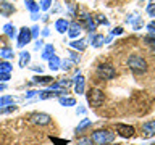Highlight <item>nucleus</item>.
Returning <instances> with one entry per match:
<instances>
[{"mask_svg": "<svg viewBox=\"0 0 155 145\" xmlns=\"http://www.w3.org/2000/svg\"><path fill=\"white\" fill-rule=\"evenodd\" d=\"M142 132H144L145 137H152V135H155V119L147 121V123L142 124Z\"/></svg>", "mask_w": 155, "mask_h": 145, "instance_id": "nucleus-8", "label": "nucleus"}, {"mask_svg": "<svg viewBox=\"0 0 155 145\" xmlns=\"http://www.w3.org/2000/svg\"><path fill=\"white\" fill-rule=\"evenodd\" d=\"M147 11L150 16H155V0H150V3L147 5Z\"/></svg>", "mask_w": 155, "mask_h": 145, "instance_id": "nucleus-27", "label": "nucleus"}, {"mask_svg": "<svg viewBox=\"0 0 155 145\" xmlns=\"http://www.w3.org/2000/svg\"><path fill=\"white\" fill-rule=\"evenodd\" d=\"M58 102L63 105V106H74L76 105V100L71 98V97H58Z\"/></svg>", "mask_w": 155, "mask_h": 145, "instance_id": "nucleus-12", "label": "nucleus"}, {"mask_svg": "<svg viewBox=\"0 0 155 145\" xmlns=\"http://www.w3.org/2000/svg\"><path fill=\"white\" fill-rule=\"evenodd\" d=\"M78 145H94V142L91 140V137H81L78 139Z\"/></svg>", "mask_w": 155, "mask_h": 145, "instance_id": "nucleus-22", "label": "nucleus"}, {"mask_svg": "<svg viewBox=\"0 0 155 145\" xmlns=\"http://www.w3.org/2000/svg\"><path fill=\"white\" fill-rule=\"evenodd\" d=\"M31 123H34V124H39V126H45V124H48L50 123V116H48L47 113H32L31 114Z\"/></svg>", "mask_w": 155, "mask_h": 145, "instance_id": "nucleus-6", "label": "nucleus"}, {"mask_svg": "<svg viewBox=\"0 0 155 145\" xmlns=\"http://www.w3.org/2000/svg\"><path fill=\"white\" fill-rule=\"evenodd\" d=\"M128 66L134 74H144L147 71V61L140 55H131L128 58Z\"/></svg>", "mask_w": 155, "mask_h": 145, "instance_id": "nucleus-2", "label": "nucleus"}, {"mask_svg": "<svg viewBox=\"0 0 155 145\" xmlns=\"http://www.w3.org/2000/svg\"><path fill=\"white\" fill-rule=\"evenodd\" d=\"M31 34H32V36H37V34H39V27H37V26H36V27H32Z\"/></svg>", "mask_w": 155, "mask_h": 145, "instance_id": "nucleus-34", "label": "nucleus"}, {"mask_svg": "<svg viewBox=\"0 0 155 145\" xmlns=\"http://www.w3.org/2000/svg\"><path fill=\"white\" fill-rule=\"evenodd\" d=\"M52 56H53V47H52V45H47L45 48H44V52H42V58L50 60Z\"/></svg>", "mask_w": 155, "mask_h": 145, "instance_id": "nucleus-14", "label": "nucleus"}, {"mask_svg": "<svg viewBox=\"0 0 155 145\" xmlns=\"http://www.w3.org/2000/svg\"><path fill=\"white\" fill-rule=\"evenodd\" d=\"M116 132H118V135H121V137L124 139H129L134 135V127L129 124H116Z\"/></svg>", "mask_w": 155, "mask_h": 145, "instance_id": "nucleus-5", "label": "nucleus"}, {"mask_svg": "<svg viewBox=\"0 0 155 145\" xmlns=\"http://www.w3.org/2000/svg\"><path fill=\"white\" fill-rule=\"evenodd\" d=\"M31 37H32V34L31 31H29L28 27H23L21 31H19V37H18V47H24L26 44L31 40Z\"/></svg>", "mask_w": 155, "mask_h": 145, "instance_id": "nucleus-7", "label": "nucleus"}, {"mask_svg": "<svg viewBox=\"0 0 155 145\" xmlns=\"http://www.w3.org/2000/svg\"><path fill=\"white\" fill-rule=\"evenodd\" d=\"M104 42H105L104 36H94V37H92V45H94V47H100Z\"/></svg>", "mask_w": 155, "mask_h": 145, "instance_id": "nucleus-18", "label": "nucleus"}, {"mask_svg": "<svg viewBox=\"0 0 155 145\" xmlns=\"http://www.w3.org/2000/svg\"><path fill=\"white\" fill-rule=\"evenodd\" d=\"M91 124V119H82L79 124H78V127H76V132H81L82 129L86 127V126H89Z\"/></svg>", "mask_w": 155, "mask_h": 145, "instance_id": "nucleus-24", "label": "nucleus"}, {"mask_svg": "<svg viewBox=\"0 0 155 145\" xmlns=\"http://www.w3.org/2000/svg\"><path fill=\"white\" fill-rule=\"evenodd\" d=\"M97 74H99V77H102V79H113L116 76V71L111 65H99Z\"/></svg>", "mask_w": 155, "mask_h": 145, "instance_id": "nucleus-4", "label": "nucleus"}, {"mask_svg": "<svg viewBox=\"0 0 155 145\" xmlns=\"http://www.w3.org/2000/svg\"><path fill=\"white\" fill-rule=\"evenodd\" d=\"M0 90H5V85L3 84H0Z\"/></svg>", "mask_w": 155, "mask_h": 145, "instance_id": "nucleus-36", "label": "nucleus"}, {"mask_svg": "<svg viewBox=\"0 0 155 145\" xmlns=\"http://www.w3.org/2000/svg\"><path fill=\"white\" fill-rule=\"evenodd\" d=\"M48 66H50V69H58V68H60V60H58L57 56H52L50 60H48Z\"/></svg>", "mask_w": 155, "mask_h": 145, "instance_id": "nucleus-16", "label": "nucleus"}, {"mask_svg": "<svg viewBox=\"0 0 155 145\" xmlns=\"http://www.w3.org/2000/svg\"><path fill=\"white\" fill-rule=\"evenodd\" d=\"M68 34H70V37H78L81 34V24L79 23H73L70 26V31H68Z\"/></svg>", "mask_w": 155, "mask_h": 145, "instance_id": "nucleus-10", "label": "nucleus"}, {"mask_svg": "<svg viewBox=\"0 0 155 145\" xmlns=\"http://www.w3.org/2000/svg\"><path fill=\"white\" fill-rule=\"evenodd\" d=\"M24 3H26V7L31 10L32 13H36V11H39V5H36L34 3V0H24Z\"/></svg>", "mask_w": 155, "mask_h": 145, "instance_id": "nucleus-17", "label": "nucleus"}, {"mask_svg": "<svg viewBox=\"0 0 155 145\" xmlns=\"http://www.w3.org/2000/svg\"><path fill=\"white\" fill-rule=\"evenodd\" d=\"M15 11V7L12 3H8V2H2L0 3V13L3 14V16H10Z\"/></svg>", "mask_w": 155, "mask_h": 145, "instance_id": "nucleus-9", "label": "nucleus"}, {"mask_svg": "<svg viewBox=\"0 0 155 145\" xmlns=\"http://www.w3.org/2000/svg\"><path fill=\"white\" fill-rule=\"evenodd\" d=\"M145 40H147L149 45L155 47V34H152V36H147V37H145Z\"/></svg>", "mask_w": 155, "mask_h": 145, "instance_id": "nucleus-28", "label": "nucleus"}, {"mask_svg": "<svg viewBox=\"0 0 155 145\" xmlns=\"http://www.w3.org/2000/svg\"><path fill=\"white\" fill-rule=\"evenodd\" d=\"M121 32H123V29H121V27H116L113 31V34H121Z\"/></svg>", "mask_w": 155, "mask_h": 145, "instance_id": "nucleus-35", "label": "nucleus"}, {"mask_svg": "<svg viewBox=\"0 0 155 145\" xmlns=\"http://www.w3.org/2000/svg\"><path fill=\"white\" fill-rule=\"evenodd\" d=\"M5 34L10 37L15 36V26H12V24H5Z\"/></svg>", "mask_w": 155, "mask_h": 145, "instance_id": "nucleus-26", "label": "nucleus"}, {"mask_svg": "<svg viewBox=\"0 0 155 145\" xmlns=\"http://www.w3.org/2000/svg\"><path fill=\"white\" fill-rule=\"evenodd\" d=\"M32 81H34V82H37V84H39V82H50V81H53V79H52V77H48V76H41V77H39V76H36Z\"/></svg>", "mask_w": 155, "mask_h": 145, "instance_id": "nucleus-25", "label": "nucleus"}, {"mask_svg": "<svg viewBox=\"0 0 155 145\" xmlns=\"http://www.w3.org/2000/svg\"><path fill=\"white\" fill-rule=\"evenodd\" d=\"M13 97H10V95H7V97H2L0 98V106H5V105H10V103H13Z\"/></svg>", "mask_w": 155, "mask_h": 145, "instance_id": "nucleus-21", "label": "nucleus"}, {"mask_svg": "<svg viewBox=\"0 0 155 145\" xmlns=\"http://www.w3.org/2000/svg\"><path fill=\"white\" fill-rule=\"evenodd\" d=\"M147 29L150 32H155V21H152V23H149L147 24Z\"/></svg>", "mask_w": 155, "mask_h": 145, "instance_id": "nucleus-31", "label": "nucleus"}, {"mask_svg": "<svg viewBox=\"0 0 155 145\" xmlns=\"http://www.w3.org/2000/svg\"><path fill=\"white\" fill-rule=\"evenodd\" d=\"M86 97H87V102H89L91 106H100L102 103H104V100H105L104 92L99 90V89H91L86 94Z\"/></svg>", "mask_w": 155, "mask_h": 145, "instance_id": "nucleus-3", "label": "nucleus"}, {"mask_svg": "<svg viewBox=\"0 0 155 145\" xmlns=\"http://www.w3.org/2000/svg\"><path fill=\"white\" fill-rule=\"evenodd\" d=\"M71 47L78 48V50H84V48H86V40H84V39H81V40H78V42H71Z\"/></svg>", "mask_w": 155, "mask_h": 145, "instance_id": "nucleus-19", "label": "nucleus"}, {"mask_svg": "<svg viewBox=\"0 0 155 145\" xmlns=\"http://www.w3.org/2000/svg\"><path fill=\"white\" fill-rule=\"evenodd\" d=\"M113 145H115V143H113ZM116 145H118V143H116Z\"/></svg>", "mask_w": 155, "mask_h": 145, "instance_id": "nucleus-37", "label": "nucleus"}, {"mask_svg": "<svg viewBox=\"0 0 155 145\" xmlns=\"http://www.w3.org/2000/svg\"><path fill=\"white\" fill-rule=\"evenodd\" d=\"M10 71H12V65L7 61L0 63V74H10Z\"/></svg>", "mask_w": 155, "mask_h": 145, "instance_id": "nucleus-15", "label": "nucleus"}, {"mask_svg": "<svg viewBox=\"0 0 155 145\" xmlns=\"http://www.w3.org/2000/svg\"><path fill=\"white\" fill-rule=\"evenodd\" d=\"M55 27H57L58 32H65V31H68V27H70V23H68L66 19H58L55 23Z\"/></svg>", "mask_w": 155, "mask_h": 145, "instance_id": "nucleus-11", "label": "nucleus"}, {"mask_svg": "<svg viewBox=\"0 0 155 145\" xmlns=\"http://www.w3.org/2000/svg\"><path fill=\"white\" fill-rule=\"evenodd\" d=\"M76 94H84V77H82L81 74L76 77Z\"/></svg>", "mask_w": 155, "mask_h": 145, "instance_id": "nucleus-13", "label": "nucleus"}, {"mask_svg": "<svg viewBox=\"0 0 155 145\" xmlns=\"http://www.w3.org/2000/svg\"><path fill=\"white\" fill-rule=\"evenodd\" d=\"M0 55H2L3 58H12L13 56V50L12 48H2V50H0Z\"/></svg>", "mask_w": 155, "mask_h": 145, "instance_id": "nucleus-23", "label": "nucleus"}, {"mask_svg": "<svg viewBox=\"0 0 155 145\" xmlns=\"http://www.w3.org/2000/svg\"><path fill=\"white\" fill-rule=\"evenodd\" d=\"M91 140L97 145H107V143H110L115 140V132H111L108 129L94 130V132L91 134Z\"/></svg>", "mask_w": 155, "mask_h": 145, "instance_id": "nucleus-1", "label": "nucleus"}, {"mask_svg": "<svg viewBox=\"0 0 155 145\" xmlns=\"http://www.w3.org/2000/svg\"><path fill=\"white\" fill-rule=\"evenodd\" d=\"M50 2H52V0H42V5H41V8L47 10L48 7H50Z\"/></svg>", "mask_w": 155, "mask_h": 145, "instance_id": "nucleus-30", "label": "nucleus"}, {"mask_svg": "<svg viewBox=\"0 0 155 145\" xmlns=\"http://www.w3.org/2000/svg\"><path fill=\"white\" fill-rule=\"evenodd\" d=\"M10 79V74H0V81H8Z\"/></svg>", "mask_w": 155, "mask_h": 145, "instance_id": "nucleus-33", "label": "nucleus"}, {"mask_svg": "<svg viewBox=\"0 0 155 145\" xmlns=\"http://www.w3.org/2000/svg\"><path fill=\"white\" fill-rule=\"evenodd\" d=\"M19 55H21V58H19V66H24L26 65V63H29V53L28 52H23V53H19Z\"/></svg>", "mask_w": 155, "mask_h": 145, "instance_id": "nucleus-20", "label": "nucleus"}, {"mask_svg": "<svg viewBox=\"0 0 155 145\" xmlns=\"http://www.w3.org/2000/svg\"><path fill=\"white\" fill-rule=\"evenodd\" d=\"M15 110H16V106L10 105L8 108H5V110H0V113H10V111H15Z\"/></svg>", "mask_w": 155, "mask_h": 145, "instance_id": "nucleus-29", "label": "nucleus"}, {"mask_svg": "<svg viewBox=\"0 0 155 145\" xmlns=\"http://www.w3.org/2000/svg\"><path fill=\"white\" fill-rule=\"evenodd\" d=\"M52 140H53V142H57L58 145H68V142H63V140H60V139H55V137H52Z\"/></svg>", "mask_w": 155, "mask_h": 145, "instance_id": "nucleus-32", "label": "nucleus"}]
</instances>
